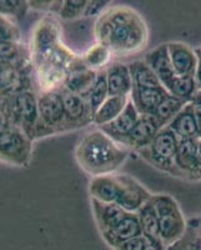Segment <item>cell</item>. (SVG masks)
<instances>
[{"label":"cell","mask_w":201,"mask_h":250,"mask_svg":"<svg viewBox=\"0 0 201 250\" xmlns=\"http://www.w3.org/2000/svg\"><path fill=\"white\" fill-rule=\"evenodd\" d=\"M130 97H109L106 102L100 106L99 110L94 114L93 124L102 128L105 125L113 123L122 113Z\"/></svg>","instance_id":"cell-25"},{"label":"cell","mask_w":201,"mask_h":250,"mask_svg":"<svg viewBox=\"0 0 201 250\" xmlns=\"http://www.w3.org/2000/svg\"><path fill=\"white\" fill-rule=\"evenodd\" d=\"M110 1H88L82 18H99L102 13L109 9Z\"/></svg>","instance_id":"cell-34"},{"label":"cell","mask_w":201,"mask_h":250,"mask_svg":"<svg viewBox=\"0 0 201 250\" xmlns=\"http://www.w3.org/2000/svg\"><path fill=\"white\" fill-rule=\"evenodd\" d=\"M147 242H149V239L146 236L140 235L118 245L116 248H114V250H145Z\"/></svg>","instance_id":"cell-35"},{"label":"cell","mask_w":201,"mask_h":250,"mask_svg":"<svg viewBox=\"0 0 201 250\" xmlns=\"http://www.w3.org/2000/svg\"><path fill=\"white\" fill-rule=\"evenodd\" d=\"M54 1H28L29 8L37 10H51Z\"/></svg>","instance_id":"cell-36"},{"label":"cell","mask_w":201,"mask_h":250,"mask_svg":"<svg viewBox=\"0 0 201 250\" xmlns=\"http://www.w3.org/2000/svg\"><path fill=\"white\" fill-rule=\"evenodd\" d=\"M195 80H196V84H198V89H201V60H199L198 68H196Z\"/></svg>","instance_id":"cell-39"},{"label":"cell","mask_w":201,"mask_h":250,"mask_svg":"<svg viewBox=\"0 0 201 250\" xmlns=\"http://www.w3.org/2000/svg\"><path fill=\"white\" fill-rule=\"evenodd\" d=\"M61 24L59 17L46 14L37 23L33 29L30 40V55L33 65H38L59 45H61Z\"/></svg>","instance_id":"cell-5"},{"label":"cell","mask_w":201,"mask_h":250,"mask_svg":"<svg viewBox=\"0 0 201 250\" xmlns=\"http://www.w3.org/2000/svg\"><path fill=\"white\" fill-rule=\"evenodd\" d=\"M91 199L102 204H116L121 191V184L118 175L94 176L89 185Z\"/></svg>","instance_id":"cell-18"},{"label":"cell","mask_w":201,"mask_h":250,"mask_svg":"<svg viewBox=\"0 0 201 250\" xmlns=\"http://www.w3.org/2000/svg\"><path fill=\"white\" fill-rule=\"evenodd\" d=\"M118 178L121 184V191L116 204L126 213H138L151 199L153 194L131 176L118 174Z\"/></svg>","instance_id":"cell-10"},{"label":"cell","mask_w":201,"mask_h":250,"mask_svg":"<svg viewBox=\"0 0 201 250\" xmlns=\"http://www.w3.org/2000/svg\"><path fill=\"white\" fill-rule=\"evenodd\" d=\"M140 113L136 110L135 105L133 104L130 99H129L128 104L125 106V109L122 110V113L120 114L119 117L116 118L113 123H110L109 125H105L101 129L102 131L108 134L109 137L113 138L114 140H116L120 144H124L125 139L129 137V134L133 131V129L135 128L136 124L139 123Z\"/></svg>","instance_id":"cell-15"},{"label":"cell","mask_w":201,"mask_h":250,"mask_svg":"<svg viewBox=\"0 0 201 250\" xmlns=\"http://www.w3.org/2000/svg\"><path fill=\"white\" fill-rule=\"evenodd\" d=\"M191 102H193L196 109H201V89H198V91H196L195 95L193 97Z\"/></svg>","instance_id":"cell-38"},{"label":"cell","mask_w":201,"mask_h":250,"mask_svg":"<svg viewBox=\"0 0 201 250\" xmlns=\"http://www.w3.org/2000/svg\"><path fill=\"white\" fill-rule=\"evenodd\" d=\"M189 102H185V100L178 99L175 97H169L164 100V102L158 106V109L155 110V113L153 114L154 117L156 118L160 125L162 128L167 126L174 120V118L178 115L180 111L184 109V106L186 105Z\"/></svg>","instance_id":"cell-29"},{"label":"cell","mask_w":201,"mask_h":250,"mask_svg":"<svg viewBox=\"0 0 201 250\" xmlns=\"http://www.w3.org/2000/svg\"><path fill=\"white\" fill-rule=\"evenodd\" d=\"M110 97L109 95V88H108V82H106V71L102 70L98 73L97 82L94 84L93 89L90 90L88 95V102L90 105L91 111H93V118L94 114L97 113L100 109V106L106 102V99Z\"/></svg>","instance_id":"cell-30"},{"label":"cell","mask_w":201,"mask_h":250,"mask_svg":"<svg viewBox=\"0 0 201 250\" xmlns=\"http://www.w3.org/2000/svg\"><path fill=\"white\" fill-rule=\"evenodd\" d=\"M26 8H29L26 1H5L3 0V1H0V15L15 19L19 15L24 14Z\"/></svg>","instance_id":"cell-33"},{"label":"cell","mask_w":201,"mask_h":250,"mask_svg":"<svg viewBox=\"0 0 201 250\" xmlns=\"http://www.w3.org/2000/svg\"><path fill=\"white\" fill-rule=\"evenodd\" d=\"M38 109L40 122L50 130L51 134L68 131L61 90L38 93Z\"/></svg>","instance_id":"cell-8"},{"label":"cell","mask_w":201,"mask_h":250,"mask_svg":"<svg viewBox=\"0 0 201 250\" xmlns=\"http://www.w3.org/2000/svg\"><path fill=\"white\" fill-rule=\"evenodd\" d=\"M86 0H66L61 1L58 17L62 20H77L84 17L85 12Z\"/></svg>","instance_id":"cell-31"},{"label":"cell","mask_w":201,"mask_h":250,"mask_svg":"<svg viewBox=\"0 0 201 250\" xmlns=\"http://www.w3.org/2000/svg\"><path fill=\"white\" fill-rule=\"evenodd\" d=\"M159 219L160 240L166 248L171 247L185 235L187 224L181 209L173 196L167 194H158L151 196Z\"/></svg>","instance_id":"cell-4"},{"label":"cell","mask_w":201,"mask_h":250,"mask_svg":"<svg viewBox=\"0 0 201 250\" xmlns=\"http://www.w3.org/2000/svg\"><path fill=\"white\" fill-rule=\"evenodd\" d=\"M0 42L20 43V30L15 19L0 15Z\"/></svg>","instance_id":"cell-32"},{"label":"cell","mask_w":201,"mask_h":250,"mask_svg":"<svg viewBox=\"0 0 201 250\" xmlns=\"http://www.w3.org/2000/svg\"><path fill=\"white\" fill-rule=\"evenodd\" d=\"M171 65L179 77H195L199 58L195 50L185 43H167Z\"/></svg>","instance_id":"cell-14"},{"label":"cell","mask_w":201,"mask_h":250,"mask_svg":"<svg viewBox=\"0 0 201 250\" xmlns=\"http://www.w3.org/2000/svg\"><path fill=\"white\" fill-rule=\"evenodd\" d=\"M130 149L120 144L101 129L86 133L75 150L80 168L94 176L109 175L120 168L130 154Z\"/></svg>","instance_id":"cell-2"},{"label":"cell","mask_w":201,"mask_h":250,"mask_svg":"<svg viewBox=\"0 0 201 250\" xmlns=\"http://www.w3.org/2000/svg\"><path fill=\"white\" fill-rule=\"evenodd\" d=\"M113 55V51L108 46L97 43L89 46L81 58L86 68L95 71H102L110 66Z\"/></svg>","instance_id":"cell-27"},{"label":"cell","mask_w":201,"mask_h":250,"mask_svg":"<svg viewBox=\"0 0 201 250\" xmlns=\"http://www.w3.org/2000/svg\"><path fill=\"white\" fill-rule=\"evenodd\" d=\"M165 88H139L133 86V91L130 94V100L135 105L136 110L140 115H153L158 106L169 97Z\"/></svg>","instance_id":"cell-19"},{"label":"cell","mask_w":201,"mask_h":250,"mask_svg":"<svg viewBox=\"0 0 201 250\" xmlns=\"http://www.w3.org/2000/svg\"><path fill=\"white\" fill-rule=\"evenodd\" d=\"M199 139L180 140L178 154L175 158V165L178 169V176L187 179H201V171L196 162V149Z\"/></svg>","instance_id":"cell-16"},{"label":"cell","mask_w":201,"mask_h":250,"mask_svg":"<svg viewBox=\"0 0 201 250\" xmlns=\"http://www.w3.org/2000/svg\"><path fill=\"white\" fill-rule=\"evenodd\" d=\"M33 153V140L24 131L13 128L0 140V162L26 167Z\"/></svg>","instance_id":"cell-7"},{"label":"cell","mask_w":201,"mask_h":250,"mask_svg":"<svg viewBox=\"0 0 201 250\" xmlns=\"http://www.w3.org/2000/svg\"><path fill=\"white\" fill-rule=\"evenodd\" d=\"M180 140L200 139L199 135L198 118H196V108L193 102H189L180 113L174 118L173 122L167 125Z\"/></svg>","instance_id":"cell-21"},{"label":"cell","mask_w":201,"mask_h":250,"mask_svg":"<svg viewBox=\"0 0 201 250\" xmlns=\"http://www.w3.org/2000/svg\"><path fill=\"white\" fill-rule=\"evenodd\" d=\"M161 129L162 126L154 115H141L139 123L125 139L124 145L130 150L138 151L147 148Z\"/></svg>","instance_id":"cell-13"},{"label":"cell","mask_w":201,"mask_h":250,"mask_svg":"<svg viewBox=\"0 0 201 250\" xmlns=\"http://www.w3.org/2000/svg\"><path fill=\"white\" fill-rule=\"evenodd\" d=\"M139 222L141 225L142 235L147 239H154V240H160V233H159V219L156 214L155 207H154L151 199L144 205V207L138 211Z\"/></svg>","instance_id":"cell-28"},{"label":"cell","mask_w":201,"mask_h":250,"mask_svg":"<svg viewBox=\"0 0 201 250\" xmlns=\"http://www.w3.org/2000/svg\"><path fill=\"white\" fill-rule=\"evenodd\" d=\"M144 60L146 62L147 65L153 69V71L159 78L164 88L176 77L173 65H171L167 44H161L158 48L153 49L150 53L145 55Z\"/></svg>","instance_id":"cell-22"},{"label":"cell","mask_w":201,"mask_h":250,"mask_svg":"<svg viewBox=\"0 0 201 250\" xmlns=\"http://www.w3.org/2000/svg\"><path fill=\"white\" fill-rule=\"evenodd\" d=\"M145 250H166V247L162 244L161 240H154V239H149L146 248Z\"/></svg>","instance_id":"cell-37"},{"label":"cell","mask_w":201,"mask_h":250,"mask_svg":"<svg viewBox=\"0 0 201 250\" xmlns=\"http://www.w3.org/2000/svg\"><path fill=\"white\" fill-rule=\"evenodd\" d=\"M129 69H130L134 86L149 89L164 88L159 78L153 71V69L147 65L145 60H135V62H130Z\"/></svg>","instance_id":"cell-26"},{"label":"cell","mask_w":201,"mask_h":250,"mask_svg":"<svg viewBox=\"0 0 201 250\" xmlns=\"http://www.w3.org/2000/svg\"><path fill=\"white\" fill-rule=\"evenodd\" d=\"M3 104L13 125L24 131L33 142L50 135L40 122L37 90L20 91L4 100Z\"/></svg>","instance_id":"cell-3"},{"label":"cell","mask_w":201,"mask_h":250,"mask_svg":"<svg viewBox=\"0 0 201 250\" xmlns=\"http://www.w3.org/2000/svg\"><path fill=\"white\" fill-rule=\"evenodd\" d=\"M34 71L35 84L39 93L62 90L69 77V71L65 68L51 62H44L34 66Z\"/></svg>","instance_id":"cell-12"},{"label":"cell","mask_w":201,"mask_h":250,"mask_svg":"<svg viewBox=\"0 0 201 250\" xmlns=\"http://www.w3.org/2000/svg\"><path fill=\"white\" fill-rule=\"evenodd\" d=\"M140 235H142V230L139 222V216L136 213H126V215L111 230L101 234L102 239L113 249L118 245Z\"/></svg>","instance_id":"cell-17"},{"label":"cell","mask_w":201,"mask_h":250,"mask_svg":"<svg viewBox=\"0 0 201 250\" xmlns=\"http://www.w3.org/2000/svg\"><path fill=\"white\" fill-rule=\"evenodd\" d=\"M195 53H196V55H198L199 60H201V46H199L198 49H195Z\"/></svg>","instance_id":"cell-41"},{"label":"cell","mask_w":201,"mask_h":250,"mask_svg":"<svg viewBox=\"0 0 201 250\" xmlns=\"http://www.w3.org/2000/svg\"><path fill=\"white\" fill-rule=\"evenodd\" d=\"M105 71H106L109 95L110 97H130L134 84L129 65L122 62H115Z\"/></svg>","instance_id":"cell-20"},{"label":"cell","mask_w":201,"mask_h":250,"mask_svg":"<svg viewBox=\"0 0 201 250\" xmlns=\"http://www.w3.org/2000/svg\"><path fill=\"white\" fill-rule=\"evenodd\" d=\"M180 139L169 126L159 131L147 148L139 150L140 155L155 168L178 176L175 158L178 154Z\"/></svg>","instance_id":"cell-6"},{"label":"cell","mask_w":201,"mask_h":250,"mask_svg":"<svg viewBox=\"0 0 201 250\" xmlns=\"http://www.w3.org/2000/svg\"><path fill=\"white\" fill-rule=\"evenodd\" d=\"M61 98L68 130L82 128L93 123V111L86 98L70 93L65 89L61 90Z\"/></svg>","instance_id":"cell-11"},{"label":"cell","mask_w":201,"mask_h":250,"mask_svg":"<svg viewBox=\"0 0 201 250\" xmlns=\"http://www.w3.org/2000/svg\"><path fill=\"white\" fill-rule=\"evenodd\" d=\"M196 118H198L199 135H200V139H201V109H196Z\"/></svg>","instance_id":"cell-40"},{"label":"cell","mask_w":201,"mask_h":250,"mask_svg":"<svg viewBox=\"0 0 201 250\" xmlns=\"http://www.w3.org/2000/svg\"><path fill=\"white\" fill-rule=\"evenodd\" d=\"M91 204H93L94 216L101 234L111 230L126 215V211L122 210L118 204H102L93 199Z\"/></svg>","instance_id":"cell-23"},{"label":"cell","mask_w":201,"mask_h":250,"mask_svg":"<svg viewBox=\"0 0 201 250\" xmlns=\"http://www.w3.org/2000/svg\"><path fill=\"white\" fill-rule=\"evenodd\" d=\"M35 71H23L0 59V102L20 91L35 90Z\"/></svg>","instance_id":"cell-9"},{"label":"cell","mask_w":201,"mask_h":250,"mask_svg":"<svg viewBox=\"0 0 201 250\" xmlns=\"http://www.w3.org/2000/svg\"><path fill=\"white\" fill-rule=\"evenodd\" d=\"M99 71L91 70L89 68H81L69 73L64 89L73 94H77L88 99V95L97 82Z\"/></svg>","instance_id":"cell-24"},{"label":"cell","mask_w":201,"mask_h":250,"mask_svg":"<svg viewBox=\"0 0 201 250\" xmlns=\"http://www.w3.org/2000/svg\"><path fill=\"white\" fill-rule=\"evenodd\" d=\"M97 43L108 46L114 55H131L144 50L149 42V29L135 9L115 5L106 9L94 23Z\"/></svg>","instance_id":"cell-1"}]
</instances>
